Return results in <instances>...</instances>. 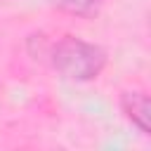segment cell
I'll list each match as a JSON object with an SVG mask.
<instances>
[{"instance_id":"cell-2","label":"cell","mask_w":151,"mask_h":151,"mask_svg":"<svg viewBox=\"0 0 151 151\" xmlns=\"http://www.w3.org/2000/svg\"><path fill=\"white\" fill-rule=\"evenodd\" d=\"M120 106H123L125 116H127L144 134H149V130H151V123H149V116H151L149 97H146L144 92H125L123 99H120Z\"/></svg>"},{"instance_id":"cell-1","label":"cell","mask_w":151,"mask_h":151,"mask_svg":"<svg viewBox=\"0 0 151 151\" xmlns=\"http://www.w3.org/2000/svg\"><path fill=\"white\" fill-rule=\"evenodd\" d=\"M52 64L71 80H92L106 64V52L99 45L66 35L52 47Z\"/></svg>"},{"instance_id":"cell-3","label":"cell","mask_w":151,"mask_h":151,"mask_svg":"<svg viewBox=\"0 0 151 151\" xmlns=\"http://www.w3.org/2000/svg\"><path fill=\"white\" fill-rule=\"evenodd\" d=\"M52 2L76 17H92V14H97V9L101 5V0H52Z\"/></svg>"}]
</instances>
